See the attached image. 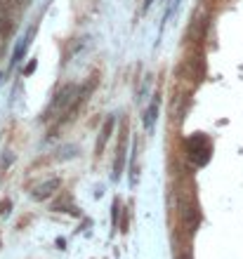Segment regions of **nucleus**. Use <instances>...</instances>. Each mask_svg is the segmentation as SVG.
I'll use <instances>...</instances> for the list:
<instances>
[{
  "instance_id": "6",
  "label": "nucleus",
  "mask_w": 243,
  "mask_h": 259,
  "mask_svg": "<svg viewBox=\"0 0 243 259\" xmlns=\"http://www.w3.org/2000/svg\"><path fill=\"white\" fill-rule=\"evenodd\" d=\"M114 130H116V116H109L107 120H104V125H101L99 137H97V146H95L97 156H101V151L107 149V144H109V139H111V135H114Z\"/></svg>"
},
{
  "instance_id": "1",
  "label": "nucleus",
  "mask_w": 243,
  "mask_h": 259,
  "mask_svg": "<svg viewBox=\"0 0 243 259\" xmlns=\"http://www.w3.org/2000/svg\"><path fill=\"white\" fill-rule=\"evenodd\" d=\"M177 210H180V222L187 233H194L198 222H201V210L196 203V184L194 179H187L180 184V193H177Z\"/></svg>"
},
{
  "instance_id": "16",
  "label": "nucleus",
  "mask_w": 243,
  "mask_h": 259,
  "mask_svg": "<svg viewBox=\"0 0 243 259\" xmlns=\"http://www.w3.org/2000/svg\"><path fill=\"white\" fill-rule=\"evenodd\" d=\"M0 78H3V75H0Z\"/></svg>"
},
{
  "instance_id": "14",
  "label": "nucleus",
  "mask_w": 243,
  "mask_h": 259,
  "mask_svg": "<svg viewBox=\"0 0 243 259\" xmlns=\"http://www.w3.org/2000/svg\"><path fill=\"white\" fill-rule=\"evenodd\" d=\"M36 66H38V62H36V59H31V62H28V66L24 68V75H31L36 71Z\"/></svg>"
},
{
  "instance_id": "4",
  "label": "nucleus",
  "mask_w": 243,
  "mask_h": 259,
  "mask_svg": "<svg viewBox=\"0 0 243 259\" xmlns=\"http://www.w3.org/2000/svg\"><path fill=\"white\" fill-rule=\"evenodd\" d=\"M125 160H128V123L123 120L121 125V137H118V146H116V160H114V179L123 177L125 172Z\"/></svg>"
},
{
  "instance_id": "11",
  "label": "nucleus",
  "mask_w": 243,
  "mask_h": 259,
  "mask_svg": "<svg viewBox=\"0 0 243 259\" xmlns=\"http://www.w3.org/2000/svg\"><path fill=\"white\" fill-rule=\"evenodd\" d=\"M121 207H123V203L116 198L114 200V205H111V217H114V226H116V222H118V214H121Z\"/></svg>"
},
{
  "instance_id": "10",
  "label": "nucleus",
  "mask_w": 243,
  "mask_h": 259,
  "mask_svg": "<svg viewBox=\"0 0 243 259\" xmlns=\"http://www.w3.org/2000/svg\"><path fill=\"white\" fill-rule=\"evenodd\" d=\"M76 156V146H64V149H59V160H68V158Z\"/></svg>"
},
{
  "instance_id": "2",
  "label": "nucleus",
  "mask_w": 243,
  "mask_h": 259,
  "mask_svg": "<svg viewBox=\"0 0 243 259\" xmlns=\"http://www.w3.org/2000/svg\"><path fill=\"white\" fill-rule=\"evenodd\" d=\"M187 156L194 163V167H205L213 158V144H210L208 135L203 132H196L187 139Z\"/></svg>"
},
{
  "instance_id": "15",
  "label": "nucleus",
  "mask_w": 243,
  "mask_h": 259,
  "mask_svg": "<svg viewBox=\"0 0 243 259\" xmlns=\"http://www.w3.org/2000/svg\"><path fill=\"white\" fill-rule=\"evenodd\" d=\"M177 259H194V257H191L189 252H184V254H180V257H177Z\"/></svg>"
},
{
  "instance_id": "9",
  "label": "nucleus",
  "mask_w": 243,
  "mask_h": 259,
  "mask_svg": "<svg viewBox=\"0 0 243 259\" xmlns=\"http://www.w3.org/2000/svg\"><path fill=\"white\" fill-rule=\"evenodd\" d=\"M156 118H158V97H156L154 102L149 104L147 113H144V130H147V132H151V130H154Z\"/></svg>"
},
{
  "instance_id": "7",
  "label": "nucleus",
  "mask_w": 243,
  "mask_h": 259,
  "mask_svg": "<svg viewBox=\"0 0 243 259\" xmlns=\"http://www.w3.org/2000/svg\"><path fill=\"white\" fill-rule=\"evenodd\" d=\"M187 109H189V97L182 95V92H177L175 99H172V104H170V113H172V120L177 118V123H182V120H184V113H187Z\"/></svg>"
},
{
  "instance_id": "3",
  "label": "nucleus",
  "mask_w": 243,
  "mask_h": 259,
  "mask_svg": "<svg viewBox=\"0 0 243 259\" xmlns=\"http://www.w3.org/2000/svg\"><path fill=\"white\" fill-rule=\"evenodd\" d=\"M182 75L196 88V85L205 78V59H203V55L187 57V62L182 64Z\"/></svg>"
},
{
  "instance_id": "12",
  "label": "nucleus",
  "mask_w": 243,
  "mask_h": 259,
  "mask_svg": "<svg viewBox=\"0 0 243 259\" xmlns=\"http://www.w3.org/2000/svg\"><path fill=\"white\" fill-rule=\"evenodd\" d=\"M14 5H17L14 0H0V14H5L7 10H12Z\"/></svg>"
},
{
  "instance_id": "8",
  "label": "nucleus",
  "mask_w": 243,
  "mask_h": 259,
  "mask_svg": "<svg viewBox=\"0 0 243 259\" xmlns=\"http://www.w3.org/2000/svg\"><path fill=\"white\" fill-rule=\"evenodd\" d=\"M33 33H36V26H31L26 31V35L19 40V45L14 48V55H12V66L14 64H19L21 59H24V55H26V50H28V45H31V38H33Z\"/></svg>"
},
{
  "instance_id": "5",
  "label": "nucleus",
  "mask_w": 243,
  "mask_h": 259,
  "mask_svg": "<svg viewBox=\"0 0 243 259\" xmlns=\"http://www.w3.org/2000/svg\"><path fill=\"white\" fill-rule=\"evenodd\" d=\"M59 177H48L43 179V182H38V184L31 186V196L36 198V200H48V198H52L54 193L59 191Z\"/></svg>"
},
{
  "instance_id": "13",
  "label": "nucleus",
  "mask_w": 243,
  "mask_h": 259,
  "mask_svg": "<svg viewBox=\"0 0 243 259\" xmlns=\"http://www.w3.org/2000/svg\"><path fill=\"white\" fill-rule=\"evenodd\" d=\"M12 212V200H3L0 203V214H10Z\"/></svg>"
}]
</instances>
